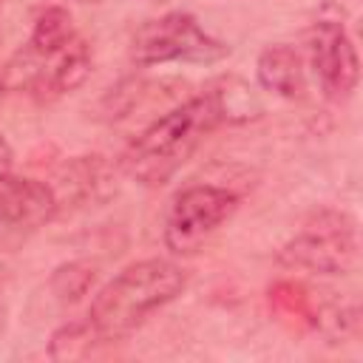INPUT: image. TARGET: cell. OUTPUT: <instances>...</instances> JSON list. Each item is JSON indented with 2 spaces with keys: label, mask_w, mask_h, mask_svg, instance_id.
<instances>
[{
  "label": "cell",
  "mask_w": 363,
  "mask_h": 363,
  "mask_svg": "<svg viewBox=\"0 0 363 363\" xmlns=\"http://www.w3.org/2000/svg\"><path fill=\"white\" fill-rule=\"evenodd\" d=\"M306 48H309V62H312V71L323 94L329 99L352 96L360 79V60H357L349 31L335 20L315 23L309 28Z\"/></svg>",
  "instance_id": "cell-5"
},
{
  "label": "cell",
  "mask_w": 363,
  "mask_h": 363,
  "mask_svg": "<svg viewBox=\"0 0 363 363\" xmlns=\"http://www.w3.org/2000/svg\"><path fill=\"white\" fill-rule=\"evenodd\" d=\"M292 267L312 272H343L354 261V230L346 218L332 216V221H318L306 227L281 255Z\"/></svg>",
  "instance_id": "cell-8"
},
{
  "label": "cell",
  "mask_w": 363,
  "mask_h": 363,
  "mask_svg": "<svg viewBox=\"0 0 363 363\" xmlns=\"http://www.w3.org/2000/svg\"><path fill=\"white\" fill-rule=\"evenodd\" d=\"M74 37H77V31H74L71 14L62 9H45V11H40V17L34 23V31H31L26 48L28 51H54Z\"/></svg>",
  "instance_id": "cell-10"
},
{
  "label": "cell",
  "mask_w": 363,
  "mask_h": 363,
  "mask_svg": "<svg viewBox=\"0 0 363 363\" xmlns=\"http://www.w3.org/2000/svg\"><path fill=\"white\" fill-rule=\"evenodd\" d=\"M258 82L264 91L284 96V99H298L306 88L303 79V62L301 54L292 45H269L261 51L258 65H255Z\"/></svg>",
  "instance_id": "cell-9"
},
{
  "label": "cell",
  "mask_w": 363,
  "mask_h": 363,
  "mask_svg": "<svg viewBox=\"0 0 363 363\" xmlns=\"http://www.w3.org/2000/svg\"><path fill=\"white\" fill-rule=\"evenodd\" d=\"M11 159H14V153H11V145H9V142H6V136L0 133V176L11 170Z\"/></svg>",
  "instance_id": "cell-11"
},
{
  "label": "cell",
  "mask_w": 363,
  "mask_h": 363,
  "mask_svg": "<svg viewBox=\"0 0 363 363\" xmlns=\"http://www.w3.org/2000/svg\"><path fill=\"white\" fill-rule=\"evenodd\" d=\"M187 284L182 267L164 258L130 264L111 278L88 309V326L99 337H119L145 323L156 309L167 306Z\"/></svg>",
  "instance_id": "cell-2"
},
{
  "label": "cell",
  "mask_w": 363,
  "mask_h": 363,
  "mask_svg": "<svg viewBox=\"0 0 363 363\" xmlns=\"http://www.w3.org/2000/svg\"><path fill=\"white\" fill-rule=\"evenodd\" d=\"M20 60H23V68H20L23 82L40 99H57V96L74 91L77 85L85 82V77L91 71V51L79 34L54 51H28L26 48L20 54Z\"/></svg>",
  "instance_id": "cell-6"
},
{
  "label": "cell",
  "mask_w": 363,
  "mask_h": 363,
  "mask_svg": "<svg viewBox=\"0 0 363 363\" xmlns=\"http://www.w3.org/2000/svg\"><path fill=\"white\" fill-rule=\"evenodd\" d=\"M57 210V196L48 184L26 176H0V241L20 244L34 235Z\"/></svg>",
  "instance_id": "cell-7"
},
{
  "label": "cell",
  "mask_w": 363,
  "mask_h": 363,
  "mask_svg": "<svg viewBox=\"0 0 363 363\" xmlns=\"http://www.w3.org/2000/svg\"><path fill=\"white\" fill-rule=\"evenodd\" d=\"M230 54L227 43L207 34L196 17L170 11L147 20L130 40V57L139 65L162 62H218Z\"/></svg>",
  "instance_id": "cell-3"
},
{
  "label": "cell",
  "mask_w": 363,
  "mask_h": 363,
  "mask_svg": "<svg viewBox=\"0 0 363 363\" xmlns=\"http://www.w3.org/2000/svg\"><path fill=\"white\" fill-rule=\"evenodd\" d=\"M238 199L227 187L216 184H196L182 190L167 210L164 218V244L176 255L196 252L210 235L218 233V227L235 213Z\"/></svg>",
  "instance_id": "cell-4"
},
{
  "label": "cell",
  "mask_w": 363,
  "mask_h": 363,
  "mask_svg": "<svg viewBox=\"0 0 363 363\" xmlns=\"http://www.w3.org/2000/svg\"><path fill=\"white\" fill-rule=\"evenodd\" d=\"M224 119V102L218 94L193 96L156 122H150L125 150V167L145 184H162L170 179L201 139Z\"/></svg>",
  "instance_id": "cell-1"
}]
</instances>
